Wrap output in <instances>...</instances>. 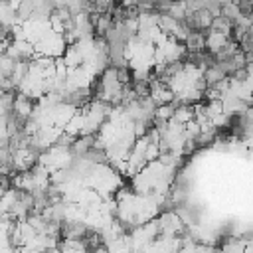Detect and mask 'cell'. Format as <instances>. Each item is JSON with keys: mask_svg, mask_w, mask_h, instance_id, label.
<instances>
[{"mask_svg": "<svg viewBox=\"0 0 253 253\" xmlns=\"http://www.w3.org/2000/svg\"><path fill=\"white\" fill-rule=\"evenodd\" d=\"M210 32L227 38V32H229V20H225L223 16H213V18H211V24H210Z\"/></svg>", "mask_w": 253, "mask_h": 253, "instance_id": "cell-1", "label": "cell"}, {"mask_svg": "<svg viewBox=\"0 0 253 253\" xmlns=\"http://www.w3.org/2000/svg\"><path fill=\"white\" fill-rule=\"evenodd\" d=\"M219 16H223V18L229 20V22H233V20L239 16V10H237V6H235L233 2H229V4H223V6H221Z\"/></svg>", "mask_w": 253, "mask_h": 253, "instance_id": "cell-2", "label": "cell"}]
</instances>
